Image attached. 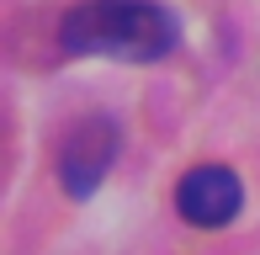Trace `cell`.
<instances>
[{"label":"cell","instance_id":"cell-1","mask_svg":"<svg viewBox=\"0 0 260 255\" xmlns=\"http://www.w3.org/2000/svg\"><path fill=\"white\" fill-rule=\"evenodd\" d=\"M181 27L154 0H80L58 27L64 53H101V59L127 64H154L175 48Z\"/></svg>","mask_w":260,"mask_h":255},{"label":"cell","instance_id":"cell-2","mask_svg":"<svg viewBox=\"0 0 260 255\" xmlns=\"http://www.w3.org/2000/svg\"><path fill=\"white\" fill-rule=\"evenodd\" d=\"M117 149H122V133H117L112 117H85L64 133L58 144V181H64L69 197H90L106 181Z\"/></svg>","mask_w":260,"mask_h":255},{"label":"cell","instance_id":"cell-3","mask_svg":"<svg viewBox=\"0 0 260 255\" xmlns=\"http://www.w3.org/2000/svg\"><path fill=\"white\" fill-rule=\"evenodd\" d=\"M244 207V186L229 165H191L175 186V213L197 229H223Z\"/></svg>","mask_w":260,"mask_h":255}]
</instances>
